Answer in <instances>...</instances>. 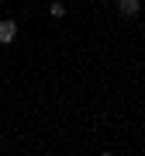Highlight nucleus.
I'll return each mask as SVG.
<instances>
[{
    "mask_svg": "<svg viewBox=\"0 0 145 156\" xmlns=\"http://www.w3.org/2000/svg\"><path fill=\"white\" fill-rule=\"evenodd\" d=\"M14 38H17V21H11V17L0 21V45H11Z\"/></svg>",
    "mask_w": 145,
    "mask_h": 156,
    "instance_id": "nucleus-1",
    "label": "nucleus"
},
{
    "mask_svg": "<svg viewBox=\"0 0 145 156\" xmlns=\"http://www.w3.org/2000/svg\"><path fill=\"white\" fill-rule=\"evenodd\" d=\"M142 11V0H117V14L121 17H138Z\"/></svg>",
    "mask_w": 145,
    "mask_h": 156,
    "instance_id": "nucleus-2",
    "label": "nucleus"
},
{
    "mask_svg": "<svg viewBox=\"0 0 145 156\" xmlns=\"http://www.w3.org/2000/svg\"><path fill=\"white\" fill-rule=\"evenodd\" d=\"M49 17H52V21H62V17H66V4H62V0H52Z\"/></svg>",
    "mask_w": 145,
    "mask_h": 156,
    "instance_id": "nucleus-3",
    "label": "nucleus"
},
{
    "mask_svg": "<svg viewBox=\"0 0 145 156\" xmlns=\"http://www.w3.org/2000/svg\"><path fill=\"white\" fill-rule=\"evenodd\" d=\"M100 4H107V0H100Z\"/></svg>",
    "mask_w": 145,
    "mask_h": 156,
    "instance_id": "nucleus-4",
    "label": "nucleus"
}]
</instances>
